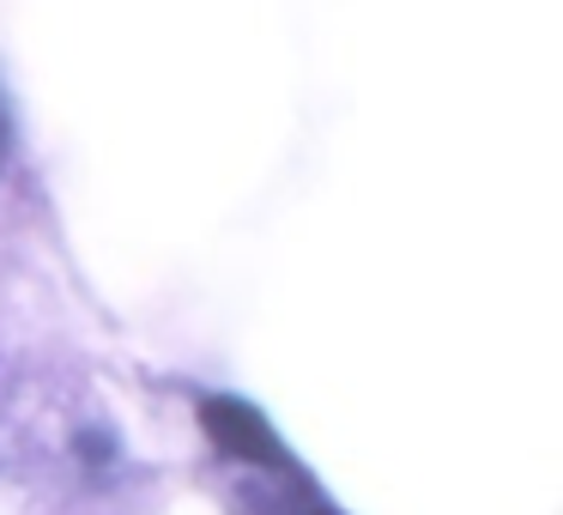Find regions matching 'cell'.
I'll list each match as a JSON object with an SVG mask.
<instances>
[{"label":"cell","mask_w":563,"mask_h":515,"mask_svg":"<svg viewBox=\"0 0 563 515\" xmlns=\"http://www.w3.org/2000/svg\"><path fill=\"white\" fill-rule=\"evenodd\" d=\"M200 425H207V437L219 442L224 454H236V461H255V467H291V461H285V442L273 437V425H267V418H261L249 401L212 394V401H200Z\"/></svg>","instance_id":"6da1fadb"}]
</instances>
